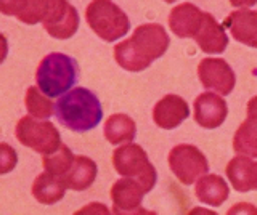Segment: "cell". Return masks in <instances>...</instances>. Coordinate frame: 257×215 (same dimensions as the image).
<instances>
[{
    "instance_id": "cell-1",
    "label": "cell",
    "mask_w": 257,
    "mask_h": 215,
    "mask_svg": "<svg viewBox=\"0 0 257 215\" xmlns=\"http://www.w3.org/2000/svg\"><path fill=\"white\" fill-rule=\"evenodd\" d=\"M171 39L166 29L158 23H145L137 26L131 39L116 44V63L131 73H140L153 61L161 58L167 52Z\"/></svg>"
},
{
    "instance_id": "cell-2",
    "label": "cell",
    "mask_w": 257,
    "mask_h": 215,
    "mask_svg": "<svg viewBox=\"0 0 257 215\" xmlns=\"http://www.w3.org/2000/svg\"><path fill=\"white\" fill-rule=\"evenodd\" d=\"M55 116L63 127L84 133L98 127L103 119V108L98 97L92 90L85 87H76L56 101Z\"/></svg>"
},
{
    "instance_id": "cell-3",
    "label": "cell",
    "mask_w": 257,
    "mask_h": 215,
    "mask_svg": "<svg viewBox=\"0 0 257 215\" xmlns=\"http://www.w3.org/2000/svg\"><path fill=\"white\" fill-rule=\"evenodd\" d=\"M79 63L61 52H52L40 60L36 71L39 90L48 98L69 92L79 81Z\"/></svg>"
},
{
    "instance_id": "cell-4",
    "label": "cell",
    "mask_w": 257,
    "mask_h": 215,
    "mask_svg": "<svg viewBox=\"0 0 257 215\" xmlns=\"http://www.w3.org/2000/svg\"><path fill=\"white\" fill-rule=\"evenodd\" d=\"M85 20L90 29L106 42H116L131 29L127 13L112 0H92L85 10Z\"/></svg>"
},
{
    "instance_id": "cell-5",
    "label": "cell",
    "mask_w": 257,
    "mask_h": 215,
    "mask_svg": "<svg viewBox=\"0 0 257 215\" xmlns=\"http://www.w3.org/2000/svg\"><path fill=\"white\" fill-rule=\"evenodd\" d=\"M112 165L119 175L124 178H132L139 181L147 193L155 188L158 173L155 165L150 162L148 154L140 145L127 143L124 146H119L112 153Z\"/></svg>"
},
{
    "instance_id": "cell-6",
    "label": "cell",
    "mask_w": 257,
    "mask_h": 215,
    "mask_svg": "<svg viewBox=\"0 0 257 215\" xmlns=\"http://www.w3.org/2000/svg\"><path fill=\"white\" fill-rule=\"evenodd\" d=\"M15 137L23 146L39 154H52L61 146V137L56 127L48 121H36L29 114L21 117L15 127Z\"/></svg>"
},
{
    "instance_id": "cell-7",
    "label": "cell",
    "mask_w": 257,
    "mask_h": 215,
    "mask_svg": "<svg viewBox=\"0 0 257 215\" xmlns=\"http://www.w3.org/2000/svg\"><path fill=\"white\" fill-rule=\"evenodd\" d=\"M169 167L182 185H193L209 172L206 156L193 145H177L167 157Z\"/></svg>"
},
{
    "instance_id": "cell-8",
    "label": "cell",
    "mask_w": 257,
    "mask_h": 215,
    "mask_svg": "<svg viewBox=\"0 0 257 215\" xmlns=\"http://www.w3.org/2000/svg\"><path fill=\"white\" fill-rule=\"evenodd\" d=\"M79 13L68 0H47L44 29L55 39H69L79 29Z\"/></svg>"
},
{
    "instance_id": "cell-9",
    "label": "cell",
    "mask_w": 257,
    "mask_h": 215,
    "mask_svg": "<svg viewBox=\"0 0 257 215\" xmlns=\"http://www.w3.org/2000/svg\"><path fill=\"white\" fill-rule=\"evenodd\" d=\"M198 77L204 89L230 95L236 85V74L223 58H204L198 65Z\"/></svg>"
},
{
    "instance_id": "cell-10",
    "label": "cell",
    "mask_w": 257,
    "mask_h": 215,
    "mask_svg": "<svg viewBox=\"0 0 257 215\" xmlns=\"http://www.w3.org/2000/svg\"><path fill=\"white\" fill-rule=\"evenodd\" d=\"M193 108H195V121L203 129H217L228 116L227 101L214 92H204L198 95L193 103Z\"/></svg>"
},
{
    "instance_id": "cell-11",
    "label": "cell",
    "mask_w": 257,
    "mask_h": 215,
    "mask_svg": "<svg viewBox=\"0 0 257 215\" xmlns=\"http://www.w3.org/2000/svg\"><path fill=\"white\" fill-rule=\"evenodd\" d=\"M190 116L188 103L179 95H166L153 108V121L164 130H172L179 127Z\"/></svg>"
},
{
    "instance_id": "cell-12",
    "label": "cell",
    "mask_w": 257,
    "mask_h": 215,
    "mask_svg": "<svg viewBox=\"0 0 257 215\" xmlns=\"http://www.w3.org/2000/svg\"><path fill=\"white\" fill-rule=\"evenodd\" d=\"M204 12L199 10L195 4H180L175 5L169 13V28L180 39L195 37L203 25Z\"/></svg>"
},
{
    "instance_id": "cell-13",
    "label": "cell",
    "mask_w": 257,
    "mask_h": 215,
    "mask_svg": "<svg viewBox=\"0 0 257 215\" xmlns=\"http://www.w3.org/2000/svg\"><path fill=\"white\" fill-rule=\"evenodd\" d=\"M233 39L239 44L257 49V10L239 9L231 12L223 21Z\"/></svg>"
},
{
    "instance_id": "cell-14",
    "label": "cell",
    "mask_w": 257,
    "mask_h": 215,
    "mask_svg": "<svg viewBox=\"0 0 257 215\" xmlns=\"http://www.w3.org/2000/svg\"><path fill=\"white\" fill-rule=\"evenodd\" d=\"M193 39H195L201 52L207 55H220L228 47V36L225 33L223 26L219 25L212 15L207 12H204L203 25Z\"/></svg>"
},
{
    "instance_id": "cell-15",
    "label": "cell",
    "mask_w": 257,
    "mask_h": 215,
    "mask_svg": "<svg viewBox=\"0 0 257 215\" xmlns=\"http://www.w3.org/2000/svg\"><path fill=\"white\" fill-rule=\"evenodd\" d=\"M233 149L238 154L257 157V95L247 101L246 121L238 127L233 137Z\"/></svg>"
},
{
    "instance_id": "cell-16",
    "label": "cell",
    "mask_w": 257,
    "mask_h": 215,
    "mask_svg": "<svg viewBox=\"0 0 257 215\" xmlns=\"http://www.w3.org/2000/svg\"><path fill=\"white\" fill-rule=\"evenodd\" d=\"M227 177L231 186L239 193L257 191V161L247 156H235L227 164Z\"/></svg>"
},
{
    "instance_id": "cell-17",
    "label": "cell",
    "mask_w": 257,
    "mask_h": 215,
    "mask_svg": "<svg viewBox=\"0 0 257 215\" xmlns=\"http://www.w3.org/2000/svg\"><path fill=\"white\" fill-rule=\"evenodd\" d=\"M47 0H0V13L15 17L24 25H37L44 20Z\"/></svg>"
},
{
    "instance_id": "cell-18",
    "label": "cell",
    "mask_w": 257,
    "mask_h": 215,
    "mask_svg": "<svg viewBox=\"0 0 257 215\" xmlns=\"http://www.w3.org/2000/svg\"><path fill=\"white\" fill-rule=\"evenodd\" d=\"M96 173H98V167H96L93 159L87 156H76L71 169L61 180L68 189L85 191L93 185V181L96 180Z\"/></svg>"
},
{
    "instance_id": "cell-19",
    "label": "cell",
    "mask_w": 257,
    "mask_h": 215,
    "mask_svg": "<svg viewBox=\"0 0 257 215\" xmlns=\"http://www.w3.org/2000/svg\"><path fill=\"white\" fill-rule=\"evenodd\" d=\"M145 194H147V191L139 181L132 178H120L111 188L112 209L134 210L137 207H140Z\"/></svg>"
},
{
    "instance_id": "cell-20",
    "label": "cell",
    "mask_w": 257,
    "mask_h": 215,
    "mask_svg": "<svg viewBox=\"0 0 257 215\" xmlns=\"http://www.w3.org/2000/svg\"><path fill=\"white\" fill-rule=\"evenodd\" d=\"M195 193L201 202L212 207H220L228 199L230 188L220 175L206 173L196 181Z\"/></svg>"
},
{
    "instance_id": "cell-21",
    "label": "cell",
    "mask_w": 257,
    "mask_h": 215,
    "mask_svg": "<svg viewBox=\"0 0 257 215\" xmlns=\"http://www.w3.org/2000/svg\"><path fill=\"white\" fill-rule=\"evenodd\" d=\"M32 197L37 202L44 205H52L60 202L66 194V185L60 177H55L52 173H40L32 183Z\"/></svg>"
},
{
    "instance_id": "cell-22",
    "label": "cell",
    "mask_w": 257,
    "mask_h": 215,
    "mask_svg": "<svg viewBox=\"0 0 257 215\" xmlns=\"http://www.w3.org/2000/svg\"><path fill=\"white\" fill-rule=\"evenodd\" d=\"M137 135V125L134 119L127 114L117 113L112 114L104 122V138L111 145H122V143H131Z\"/></svg>"
},
{
    "instance_id": "cell-23",
    "label": "cell",
    "mask_w": 257,
    "mask_h": 215,
    "mask_svg": "<svg viewBox=\"0 0 257 215\" xmlns=\"http://www.w3.org/2000/svg\"><path fill=\"white\" fill-rule=\"evenodd\" d=\"M24 105L31 117L48 119L55 113V105L52 100L39 90V87H29L24 97Z\"/></svg>"
},
{
    "instance_id": "cell-24",
    "label": "cell",
    "mask_w": 257,
    "mask_h": 215,
    "mask_svg": "<svg viewBox=\"0 0 257 215\" xmlns=\"http://www.w3.org/2000/svg\"><path fill=\"white\" fill-rule=\"evenodd\" d=\"M74 154L72 151L61 143V146L52 154L44 156V169L47 173H52L55 177L63 178L66 172L71 169L72 162H74Z\"/></svg>"
},
{
    "instance_id": "cell-25",
    "label": "cell",
    "mask_w": 257,
    "mask_h": 215,
    "mask_svg": "<svg viewBox=\"0 0 257 215\" xmlns=\"http://www.w3.org/2000/svg\"><path fill=\"white\" fill-rule=\"evenodd\" d=\"M18 162L16 151L8 143H0V175L10 173Z\"/></svg>"
},
{
    "instance_id": "cell-26",
    "label": "cell",
    "mask_w": 257,
    "mask_h": 215,
    "mask_svg": "<svg viewBox=\"0 0 257 215\" xmlns=\"http://www.w3.org/2000/svg\"><path fill=\"white\" fill-rule=\"evenodd\" d=\"M74 215H112V212L101 202H90L74 212Z\"/></svg>"
},
{
    "instance_id": "cell-27",
    "label": "cell",
    "mask_w": 257,
    "mask_h": 215,
    "mask_svg": "<svg viewBox=\"0 0 257 215\" xmlns=\"http://www.w3.org/2000/svg\"><path fill=\"white\" fill-rule=\"evenodd\" d=\"M227 215H257V207L249 202H239L230 207Z\"/></svg>"
},
{
    "instance_id": "cell-28",
    "label": "cell",
    "mask_w": 257,
    "mask_h": 215,
    "mask_svg": "<svg viewBox=\"0 0 257 215\" xmlns=\"http://www.w3.org/2000/svg\"><path fill=\"white\" fill-rule=\"evenodd\" d=\"M112 215H158V213L143 209V207H137L134 210H114L112 209Z\"/></svg>"
},
{
    "instance_id": "cell-29",
    "label": "cell",
    "mask_w": 257,
    "mask_h": 215,
    "mask_svg": "<svg viewBox=\"0 0 257 215\" xmlns=\"http://www.w3.org/2000/svg\"><path fill=\"white\" fill-rule=\"evenodd\" d=\"M7 53H8V42H7V37L0 33V65L4 63V60L7 58Z\"/></svg>"
},
{
    "instance_id": "cell-30",
    "label": "cell",
    "mask_w": 257,
    "mask_h": 215,
    "mask_svg": "<svg viewBox=\"0 0 257 215\" xmlns=\"http://www.w3.org/2000/svg\"><path fill=\"white\" fill-rule=\"evenodd\" d=\"M230 4L233 7H238V9H247V7L255 5L257 0H230Z\"/></svg>"
},
{
    "instance_id": "cell-31",
    "label": "cell",
    "mask_w": 257,
    "mask_h": 215,
    "mask_svg": "<svg viewBox=\"0 0 257 215\" xmlns=\"http://www.w3.org/2000/svg\"><path fill=\"white\" fill-rule=\"evenodd\" d=\"M187 215H219V213L214 212V210L204 209V207H193Z\"/></svg>"
},
{
    "instance_id": "cell-32",
    "label": "cell",
    "mask_w": 257,
    "mask_h": 215,
    "mask_svg": "<svg viewBox=\"0 0 257 215\" xmlns=\"http://www.w3.org/2000/svg\"><path fill=\"white\" fill-rule=\"evenodd\" d=\"M164 2H167V4H172V2H175V0H164Z\"/></svg>"
}]
</instances>
